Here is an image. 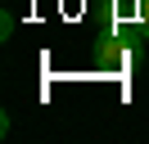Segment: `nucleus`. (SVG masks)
Instances as JSON below:
<instances>
[]
</instances>
